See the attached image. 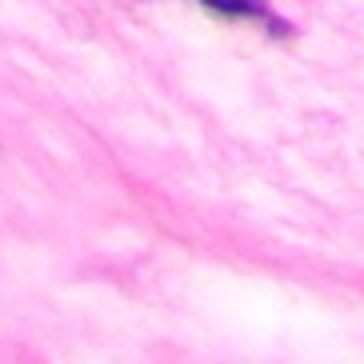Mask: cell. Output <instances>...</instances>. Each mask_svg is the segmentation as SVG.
Segmentation results:
<instances>
[{"label":"cell","mask_w":364,"mask_h":364,"mask_svg":"<svg viewBox=\"0 0 364 364\" xmlns=\"http://www.w3.org/2000/svg\"><path fill=\"white\" fill-rule=\"evenodd\" d=\"M213 12H225V16H257V21H272V9L268 0H204ZM277 24V21H272ZM280 28V24H277Z\"/></svg>","instance_id":"obj_1"}]
</instances>
